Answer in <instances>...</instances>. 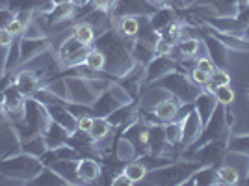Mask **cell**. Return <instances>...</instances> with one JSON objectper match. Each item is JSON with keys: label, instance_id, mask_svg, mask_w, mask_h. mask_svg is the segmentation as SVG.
Returning <instances> with one entry per match:
<instances>
[{"label": "cell", "instance_id": "4316f807", "mask_svg": "<svg viewBox=\"0 0 249 186\" xmlns=\"http://www.w3.org/2000/svg\"><path fill=\"white\" fill-rule=\"evenodd\" d=\"M73 36L78 39V41L82 43V45H88V47H91V45L95 43V37H97L93 26L86 21H80V22H76V24H74Z\"/></svg>", "mask_w": 249, "mask_h": 186}, {"label": "cell", "instance_id": "30bf717a", "mask_svg": "<svg viewBox=\"0 0 249 186\" xmlns=\"http://www.w3.org/2000/svg\"><path fill=\"white\" fill-rule=\"evenodd\" d=\"M177 71V60L171 56H155L145 65V84L158 82L166 74Z\"/></svg>", "mask_w": 249, "mask_h": 186}, {"label": "cell", "instance_id": "f6af8a7d", "mask_svg": "<svg viewBox=\"0 0 249 186\" xmlns=\"http://www.w3.org/2000/svg\"><path fill=\"white\" fill-rule=\"evenodd\" d=\"M128 185H132V183H130V179L124 175L123 171L117 173V175L112 179V186H128Z\"/></svg>", "mask_w": 249, "mask_h": 186}, {"label": "cell", "instance_id": "7bdbcfd3", "mask_svg": "<svg viewBox=\"0 0 249 186\" xmlns=\"http://www.w3.org/2000/svg\"><path fill=\"white\" fill-rule=\"evenodd\" d=\"M13 43V36L6 28H0V49H8Z\"/></svg>", "mask_w": 249, "mask_h": 186}, {"label": "cell", "instance_id": "9c48e42d", "mask_svg": "<svg viewBox=\"0 0 249 186\" xmlns=\"http://www.w3.org/2000/svg\"><path fill=\"white\" fill-rule=\"evenodd\" d=\"M52 43L49 37H21L19 49H21V65H26L28 62L43 56L45 52L51 51Z\"/></svg>", "mask_w": 249, "mask_h": 186}, {"label": "cell", "instance_id": "484cf974", "mask_svg": "<svg viewBox=\"0 0 249 186\" xmlns=\"http://www.w3.org/2000/svg\"><path fill=\"white\" fill-rule=\"evenodd\" d=\"M123 173L130 179L132 185H136V183H143V181H145L149 169H147L145 166L142 164L138 158H134V160H130V162H126V164L123 166Z\"/></svg>", "mask_w": 249, "mask_h": 186}, {"label": "cell", "instance_id": "cb8c5ba5", "mask_svg": "<svg viewBox=\"0 0 249 186\" xmlns=\"http://www.w3.org/2000/svg\"><path fill=\"white\" fill-rule=\"evenodd\" d=\"M114 151H115V158L121 160V162H124V164L130 162V160H134L136 156H138L134 144H132L128 138H124V136H121V138L115 142Z\"/></svg>", "mask_w": 249, "mask_h": 186}, {"label": "cell", "instance_id": "7402d4cb", "mask_svg": "<svg viewBox=\"0 0 249 186\" xmlns=\"http://www.w3.org/2000/svg\"><path fill=\"white\" fill-rule=\"evenodd\" d=\"M175 21H177V17L171 8H156L155 13L149 15V22H151V26H153L158 34L164 32L171 22H175Z\"/></svg>", "mask_w": 249, "mask_h": 186}, {"label": "cell", "instance_id": "74e56055", "mask_svg": "<svg viewBox=\"0 0 249 186\" xmlns=\"http://www.w3.org/2000/svg\"><path fill=\"white\" fill-rule=\"evenodd\" d=\"M227 147L231 151H238V153H244V155L249 156V136H246V138H232Z\"/></svg>", "mask_w": 249, "mask_h": 186}, {"label": "cell", "instance_id": "d6986e66", "mask_svg": "<svg viewBox=\"0 0 249 186\" xmlns=\"http://www.w3.org/2000/svg\"><path fill=\"white\" fill-rule=\"evenodd\" d=\"M69 130L62 127V125H58L56 121H51L49 125V129L43 132V138H45V144L49 149H56V147H60V145L67 144V140H69Z\"/></svg>", "mask_w": 249, "mask_h": 186}, {"label": "cell", "instance_id": "d4e9b609", "mask_svg": "<svg viewBox=\"0 0 249 186\" xmlns=\"http://www.w3.org/2000/svg\"><path fill=\"white\" fill-rule=\"evenodd\" d=\"M47 149H49V147H47V144H45V138H43L41 132L36 136H32V138H28V140H24V142H21L22 153H28V155L37 156V158H41Z\"/></svg>", "mask_w": 249, "mask_h": 186}, {"label": "cell", "instance_id": "ab89813d", "mask_svg": "<svg viewBox=\"0 0 249 186\" xmlns=\"http://www.w3.org/2000/svg\"><path fill=\"white\" fill-rule=\"evenodd\" d=\"M190 78H192V82L196 84V86L205 88V86L208 84V80H210V74L205 71H201V69H197V67H194V69L190 71Z\"/></svg>", "mask_w": 249, "mask_h": 186}, {"label": "cell", "instance_id": "9a60e30c", "mask_svg": "<svg viewBox=\"0 0 249 186\" xmlns=\"http://www.w3.org/2000/svg\"><path fill=\"white\" fill-rule=\"evenodd\" d=\"M49 112H51V119L56 121L58 125L65 127L69 132H74L78 129V117L71 114V110L67 108L65 103L60 104H49Z\"/></svg>", "mask_w": 249, "mask_h": 186}, {"label": "cell", "instance_id": "6da1fadb", "mask_svg": "<svg viewBox=\"0 0 249 186\" xmlns=\"http://www.w3.org/2000/svg\"><path fill=\"white\" fill-rule=\"evenodd\" d=\"M43 167L45 164L41 162V158L22 151L0 158V175L13 179L17 183H32L43 171Z\"/></svg>", "mask_w": 249, "mask_h": 186}, {"label": "cell", "instance_id": "277c9868", "mask_svg": "<svg viewBox=\"0 0 249 186\" xmlns=\"http://www.w3.org/2000/svg\"><path fill=\"white\" fill-rule=\"evenodd\" d=\"M88 52H89V47L78 41L73 36V30H71V36L60 45V49L56 52V58H58V63L62 67L69 69V67H74V65H80V63L86 62Z\"/></svg>", "mask_w": 249, "mask_h": 186}, {"label": "cell", "instance_id": "2e32d148", "mask_svg": "<svg viewBox=\"0 0 249 186\" xmlns=\"http://www.w3.org/2000/svg\"><path fill=\"white\" fill-rule=\"evenodd\" d=\"M205 45L208 49V58L216 63L218 69H225L229 62V49L225 43H221L218 37H212V36H207L205 37Z\"/></svg>", "mask_w": 249, "mask_h": 186}, {"label": "cell", "instance_id": "ba28073f", "mask_svg": "<svg viewBox=\"0 0 249 186\" xmlns=\"http://www.w3.org/2000/svg\"><path fill=\"white\" fill-rule=\"evenodd\" d=\"M225 153H227V138H218L197 147L194 153V160L201 162L203 166H216L221 162Z\"/></svg>", "mask_w": 249, "mask_h": 186}, {"label": "cell", "instance_id": "7c38bea8", "mask_svg": "<svg viewBox=\"0 0 249 186\" xmlns=\"http://www.w3.org/2000/svg\"><path fill=\"white\" fill-rule=\"evenodd\" d=\"M13 84L24 97H34L43 86V78L34 69H24L13 74Z\"/></svg>", "mask_w": 249, "mask_h": 186}, {"label": "cell", "instance_id": "d590c367", "mask_svg": "<svg viewBox=\"0 0 249 186\" xmlns=\"http://www.w3.org/2000/svg\"><path fill=\"white\" fill-rule=\"evenodd\" d=\"M208 84H212V86H231V74L225 69H216L210 74Z\"/></svg>", "mask_w": 249, "mask_h": 186}, {"label": "cell", "instance_id": "8d00e7d4", "mask_svg": "<svg viewBox=\"0 0 249 186\" xmlns=\"http://www.w3.org/2000/svg\"><path fill=\"white\" fill-rule=\"evenodd\" d=\"M173 49H175V43L167 41V39H164V37L160 36V39H158L155 45V54L156 56H171Z\"/></svg>", "mask_w": 249, "mask_h": 186}, {"label": "cell", "instance_id": "7dc6e473", "mask_svg": "<svg viewBox=\"0 0 249 186\" xmlns=\"http://www.w3.org/2000/svg\"><path fill=\"white\" fill-rule=\"evenodd\" d=\"M71 2H73L76 8H84V6H88L91 0H71Z\"/></svg>", "mask_w": 249, "mask_h": 186}, {"label": "cell", "instance_id": "bcb514c9", "mask_svg": "<svg viewBox=\"0 0 249 186\" xmlns=\"http://www.w3.org/2000/svg\"><path fill=\"white\" fill-rule=\"evenodd\" d=\"M93 6L95 10H104V11H110L112 8V0H91L89 2Z\"/></svg>", "mask_w": 249, "mask_h": 186}, {"label": "cell", "instance_id": "60d3db41", "mask_svg": "<svg viewBox=\"0 0 249 186\" xmlns=\"http://www.w3.org/2000/svg\"><path fill=\"white\" fill-rule=\"evenodd\" d=\"M196 67H197V69H201V71L208 73V74H212V73L218 69V67H216V63L212 62L208 56H201V58H196Z\"/></svg>", "mask_w": 249, "mask_h": 186}, {"label": "cell", "instance_id": "e0dca14e", "mask_svg": "<svg viewBox=\"0 0 249 186\" xmlns=\"http://www.w3.org/2000/svg\"><path fill=\"white\" fill-rule=\"evenodd\" d=\"M119 106H123V104H119V101H115V97L110 93V90H106V92L97 95L95 103L91 104V112H93V115H99V117H108Z\"/></svg>", "mask_w": 249, "mask_h": 186}, {"label": "cell", "instance_id": "f546056e", "mask_svg": "<svg viewBox=\"0 0 249 186\" xmlns=\"http://www.w3.org/2000/svg\"><path fill=\"white\" fill-rule=\"evenodd\" d=\"M21 65V49H19V41H13L6 49V60H4V71L11 73Z\"/></svg>", "mask_w": 249, "mask_h": 186}, {"label": "cell", "instance_id": "b9f144b4", "mask_svg": "<svg viewBox=\"0 0 249 186\" xmlns=\"http://www.w3.org/2000/svg\"><path fill=\"white\" fill-rule=\"evenodd\" d=\"M93 115H82V117H78V129L84 130V132H91V129H93Z\"/></svg>", "mask_w": 249, "mask_h": 186}, {"label": "cell", "instance_id": "52a82bcc", "mask_svg": "<svg viewBox=\"0 0 249 186\" xmlns=\"http://www.w3.org/2000/svg\"><path fill=\"white\" fill-rule=\"evenodd\" d=\"M156 6L151 4L149 0H115L110 8V15L117 19V17H124V15H142V17H149L151 13H155Z\"/></svg>", "mask_w": 249, "mask_h": 186}, {"label": "cell", "instance_id": "f907efd6", "mask_svg": "<svg viewBox=\"0 0 249 186\" xmlns=\"http://www.w3.org/2000/svg\"><path fill=\"white\" fill-rule=\"evenodd\" d=\"M248 4H249V0H248Z\"/></svg>", "mask_w": 249, "mask_h": 186}, {"label": "cell", "instance_id": "f35d334b", "mask_svg": "<svg viewBox=\"0 0 249 186\" xmlns=\"http://www.w3.org/2000/svg\"><path fill=\"white\" fill-rule=\"evenodd\" d=\"M26 26H28V24H24V22L19 21L17 17H13V19L8 22L6 30L10 32L13 37H22V36H24V32H26Z\"/></svg>", "mask_w": 249, "mask_h": 186}, {"label": "cell", "instance_id": "5bb4252c", "mask_svg": "<svg viewBox=\"0 0 249 186\" xmlns=\"http://www.w3.org/2000/svg\"><path fill=\"white\" fill-rule=\"evenodd\" d=\"M76 175L80 179V183H95L103 177V164L99 162V158L91 156H82L76 162Z\"/></svg>", "mask_w": 249, "mask_h": 186}, {"label": "cell", "instance_id": "f1b7e54d", "mask_svg": "<svg viewBox=\"0 0 249 186\" xmlns=\"http://www.w3.org/2000/svg\"><path fill=\"white\" fill-rule=\"evenodd\" d=\"M34 185H67V181L60 173H56L51 166H45L43 171L32 181Z\"/></svg>", "mask_w": 249, "mask_h": 186}, {"label": "cell", "instance_id": "83f0119b", "mask_svg": "<svg viewBox=\"0 0 249 186\" xmlns=\"http://www.w3.org/2000/svg\"><path fill=\"white\" fill-rule=\"evenodd\" d=\"M93 129H91V132L89 134L93 136L97 142H101V140H106V138H110V136L114 134V125L110 123L106 117H99V115H93Z\"/></svg>", "mask_w": 249, "mask_h": 186}, {"label": "cell", "instance_id": "3957f363", "mask_svg": "<svg viewBox=\"0 0 249 186\" xmlns=\"http://www.w3.org/2000/svg\"><path fill=\"white\" fill-rule=\"evenodd\" d=\"M158 86L164 88V90L169 92L171 95H175L182 104L194 103L196 97L201 93V88H199V86H196L194 82H190L186 74L177 73V71L169 73L164 78H160V80H158Z\"/></svg>", "mask_w": 249, "mask_h": 186}, {"label": "cell", "instance_id": "603a6c76", "mask_svg": "<svg viewBox=\"0 0 249 186\" xmlns=\"http://www.w3.org/2000/svg\"><path fill=\"white\" fill-rule=\"evenodd\" d=\"M188 185H218V169L214 166H201L192 173Z\"/></svg>", "mask_w": 249, "mask_h": 186}, {"label": "cell", "instance_id": "d6a6232c", "mask_svg": "<svg viewBox=\"0 0 249 186\" xmlns=\"http://www.w3.org/2000/svg\"><path fill=\"white\" fill-rule=\"evenodd\" d=\"M84 63H86L88 67H91L93 71H104V69H106V56H104V52L99 51V49H89Z\"/></svg>", "mask_w": 249, "mask_h": 186}, {"label": "cell", "instance_id": "ffe728a7", "mask_svg": "<svg viewBox=\"0 0 249 186\" xmlns=\"http://www.w3.org/2000/svg\"><path fill=\"white\" fill-rule=\"evenodd\" d=\"M216 106H218V101H216V97L210 92H201L197 97H196V101H194V108H196L199 112V115H201L203 125L207 123L208 119H210V115L214 114Z\"/></svg>", "mask_w": 249, "mask_h": 186}, {"label": "cell", "instance_id": "1f68e13d", "mask_svg": "<svg viewBox=\"0 0 249 186\" xmlns=\"http://www.w3.org/2000/svg\"><path fill=\"white\" fill-rule=\"evenodd\" d=\"M240 181V171L231 164L221 166L218 169V185H236Z\"/></svg>", "mask_w": 249, "mask_h": 186}, {"label": "cell", "instance_id": "4fadbf2b", "mask_svg": "<svg viewBox=\"0 0 249 186\" xmlns=\"http://www.w3.org/2000/svg\"><path fill=\"white\" fill-rule=\"evenodd\" d=\"M182 108V103L177 99L175 95H167L166 99L158 101V103L153 106V115L158 119V123H169V121H175L178 117V110Z\"/></svg>", "mask_w": 249, "mask_h": 186}, {"label": "cell", "instance_id": "c3c4849f", "mask_svg": "<svg viewBox=\"0 0 249 186\" xmlns=\"http://www.w3.org/2000/svg\"><path fill=\"white\" fill-rule=\"evenodd\" d=\"M63 2H71V0H54V4H63Z\"/></svg>", "mask_w": 249, "mask_h": 186}, {"label": "cell", "instance_id": "4dcf8cb0", "mask_svg": "<svg viewBox=\"0 0 249 186\" xmlns=\"http://www.w3.org/2000/svg\"><path fill=\"white\" fill-rule=\"evenodd\" d=\"M199 47H201V41L196 39V37H182V39L175 45L177 52H178L182 58H194L199 52Z\"/></svg>", "mask_w": 249, "mask_h": 186}, {"label": "cell", "instance_id": "44dd1931", "mask_svg": "<svg viewBox=\"0 0 249 186\" xmlns=\"http://www.w3.org/2000/svg\"><path fill=\"white\" fill-rule=\"evenodd\" d=\"M76 162L78 160H56L49 166L67 181V185H82L78 175H76Z\"/></svg>", "mask_w": 249, "mask_h": 186}, {"label": "cell", "instance_id": "681fc988", "mask_svg": "<svg viewBox=\"0 0 249 186\" xmlns=\"http://www.w3.org/2000/svg\"><path fill=\"white\" fill-rule=\"evenodd\" d=\"M248 183H249V179H248Z\"/></svg>", "mask_w": 249, "mask_h": 186}, {"label": "cell", "instance_id": "7a4b0ae2", "mask_svg": "<svg viewBox=\"0 0 249 186\" xmlns=\"http://www.w3.org/2000/svg\"><path fill=\"white\" fill-rule=\"evenodd\" d=\"M201 162H171V164L164 166V167H158L153 169L151 175L147 173L145 181L147 183H153V185H182L186 183L188 177H192V173L201 167Z\"/></svg>", "mask_w": 249, "mask_h": 186}, {"label": "cell", "instance_id": "ee69618b", "mask_svg": "<svg viewBox=\"0 0 249 186\" xmlns=\"http://www.w3.org/2000/svg\"><path fill=\"white\" fill-rule=\"evenodd\" d=\"M15 15H13V11L8 10V8H0V28H6L8 26V22L13 19Z\"/></svg>", "mask_w": 249, "mask_h": 186}, {"label": "cell", "instance_id": "8992f818", "mask_svg": "<svg viewBox=\"0 0 249 186\" xmlns=\"http://www.w3.org/2000/svg\"><path fill=\"white\" fill-rule=\"evenodd\" d=\"M65 84L69 88L71 103H80L91 106L97 99V92L93 90L91 82L88 78L76 76V74H65Z\"/></svg>", "mask_w": 249, "mask_h": 186}, {"label": "cell", "instance_id": "5b68a950", "mask_svg": "<svg viewBox=\"0 0 249 186\" xmlns=\"http://www.w3.org/2000/svg\"><path fill=\"white\" fill-rule=\"evenodd\" d=\"M24 121L43 134L52 121L49 106L43 104L41 101H37L36 97H26V101H24Z\"/></svg>", "mask_w": 249, "mask_h": 186}, {"label": "cell", "instance_id": "ac0fdd59", "mask_svg": "<svg viewBox=\"0 0 249 186\" xmlns=\"http://www.w3.org/2000/svg\"><path fill=\"white\" fill-rule=\"evenodd\" d=\"M114 26L115 32L124 37V39H136L138 34H140V26L142 22L136 15H124V17H117L114 19Z\"/></svg>", "mask_w": 249, "mask_h": 186}, {"label": "cell", "instance_id": "e575fe53", "mask_svg": "<svg viewBox=\"0 0 249 186\" xmlns=\"http://www.w3.org/2000/svg\"><path fill=\"white\" fill-rule=\"evenodd\" d=\"M212 93H214L216 101L219 104H223V106H231L234 103V92H232L231 86H216V90Z\"/></svg>", "mask_w": 249, "mask_h": 186}, {"label": "cell", "instance_id": "8fae6325", "mask_svg": "<svg viewBox=\"0 0 249 186\" xmlns=\"http://www.w3.org/2000/svg\"><path fill=\"white\" fill-rule=\"evenodd\" d=\"M180 125H182V140H180V144L184 145H190L194 144L196 140H199V136L203 132V119H201V115L196 108H192L190 112H188L184 117H180L178 119Z\"/></svg>", "mask_w": 249, "mask_h": 186}, {"label": "cell", "instance_id": "836d02e7", "mask_svg": "<svg viewBox=\"0 0 249 186\" xmlns=\"http://www.w3.org/2000/svg\"><path fill=\"white\" fill-rule=\"evenodd\" d=\"M164 130H166V138L169 144H180V140H182V125L178 119L175 121H169V123L164 125Z\"/></svg>", "mask_w": 249, "mask_h": 186}]
</instances>
